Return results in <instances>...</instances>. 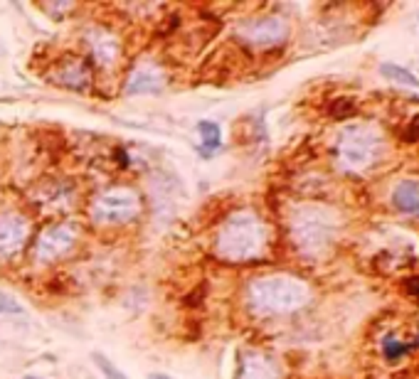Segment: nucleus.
Returning a JSON list of instances; mask_svg holds the SVG:
<instances>
[{
    "mask_svg": "<svg viewBox=\"0 0 419 379\" xmlns=\"http://www.w3.org/2000/svg\"><path fill=\"white\" fill-rule=\"evenodd\" d=\"M148 379H173V377H168V374H160V372H153V374H148Z\"/></svg>",
    "mask_w": 419,
    "mask_h": 379,
    "instance_id": "6ab92c4d",
    "label": "nucleus"
},
{
    "mask_svg": "<svg viewBox=\"0 0 419 379\" xmlns=\"http://www.w3.org/2000/svg\"><path fill=\"white\" fill-rule=\"evenodd\" d=\"M237 379H279V369L272 357L261 352H242Z\"/></svg>",
    "mask_w": 419,
    "mask_h": 379,
    "instance_id": "9d476101",
    "label": "nucleus"
},
{
    "mask_svg": "<svg viewBox=\"0 0 419 379\" xmlns=\"http://www.w3.org/2000/svg\"><path fill=\"white\" fill-rule=\"evenodd\" d=\"M239 40L247 42L254 50H269V47L281 45L289 37V25L281 17H254L247 23L237 25Z\"/></svg>",
    "mask_w": 419,
    "mask_h": 379,
    "instance_id": "423d86ee",
    "label": "nucleus"
},
{
    "mask_svg": "<svg viewBox=\"0 0 419 379\" xmlns=\"http://www.w3.org/2000/svg\"><path fill=\"white\" fill-rule=\"evenodd\" d=\"M91 360H94V365L99 367V372H102L106 379H129L106 355H102V352H91Z\"/></svg>",
    "mask_w": 419,
    "mask_h": 379,
    "instance_id": "dca6fc26",
    "label": "nucleus"
},
{
    "mask_svg": "<svg viewBox=\"0 0 419 379\" xmlns=\"http://www.w3.org/2000/svg\"><path fill=\"white\" fill-rule=\"evenodd\" d=\"M380 155V136L368 126H348L338 141L340 165L348 170H363L378 160Z\"/></svg>",
    "mask_w": 419,
    "mask_h": 379,
    "instance_id": "20e7f679",
    "label": "nucleus"
},
{
    "mask_svg": "<svg viewBox=\"0 0 419 379\" xmlns=\"http://www.w3.org/2000/svg\"><path fill=\"white\" fill-rule=\"evenodd\" d=\"M30 234V224L23 215L6 212L0 215V254H12L25 244Z\"/></svg>",
    "mask_w": 419,
    "mask_h": 379,
    "instance_id": "6e6552de",
    "label": "nucleus"
},
{
    "mask_svg": "<svg viewBox=\"0 0 419 379\" xmlns=\"http://www.w3.org/2000/svg\"><path fill=\"white\" fill-rule=\"evenodd\" d=\"M59 81H62L67 89L82 91L91 84V69L84 59H77V62L67 64V67L59 72Z\"/></svg>",
    "mask_w": 419,
    "mask_h": 379,
    "instance_id": "ddd939ff",
    "label": "nucleus"
},
{
    "mask_svg": "<svg viewBox=\"0 0 419 379\" xmlns=\"http://www.w3.org/2000/svg\"><path fill=\"white\" fill-rule=\"evenodd\" d=\"M266 246V229L264 222L254 215V212H234L225 220L217 234L215 251L220 259L232 261V264H242V261H252L264 251Z\"/></svg>",
    "mask_w": 419,
    "mask_h": 379,
    "instance_id": "f257e3e1",
    "label": "nucleus"
},
{
    "mask_svg": "<svg viewBox=\"0 0 419 379\" xmlns=\"http://www.w3.org/2000/svg\"><path fill=\"white\" fill-rule=\"evenodd\" d=\"M0 313H3V315H6V313H23V306H20L12 295L0 293Z\"/></svg>",
    "mask_w": 419,
    "mask_h": 379,
    "instance_id": "f3484780",
    "label": "nucleus"
},
{
    "mask_svg": "<svg viewBox=\"0 0 419 379\" xmlns=\"http://www.w3.org/2000/svg\"><path fill=\"white\" fill-rule=\"evenodd\" d=\"M89 47L97 64H102V67H113L119 59V40L106 30H94L89 35Z\"/></svg>",
    "mask_w": 419,
    "mask_h": 379,
    "instance_id": "9b49d317",
    "label": "nucleus"
},
{
    "mask_svg": "<svg viewBox=\"0 0 419 379\" xmlns=\"http://www.w3.org/2000/svg\"><path fill=\"white\" fill-rule=\"evenodd\" d=\"M252 308L259 313H272V315H283L304 308L311 298L306 283L294 276H264L250 283L247 291Z\"/></svg>",
    "mask_w": 419,
    "mask_h": 379,
    "instance_id": "f03ea898",
    "label": "nucleus"
},
{
    "mask_svg": "<svg viewBox=\"0 0 419 379\" xmlns=\"http://www.w3.org/2000/svg\"><path fill=\"white\" fill-rule=\"evenodd\" d=\"M198 133L200 138H203V148L207 153H212V150H217V148L222 146V128L215 121H200Z\"/></svg>",
    "mask_w": 419,
    "mask_h": 379,
    "instance_id": "4468645a",
    "label": "nucleus"
},
{
    "mask_svg": "<svg viewBox=\"0 0 419 379\" xmlns=\"http://www.w3.org/2000/svg\"><path fill=\"white\" fill-rule=\"evenodd\" d=\"M385 355H387V360H397V357L402 355V352H407V345H400L397 340H392V338H387L385 340Z\"/></svg>",
    "mask_w": 419,
    "mask_h": 379,
    "instance_id": "a211bd4d",
    "label": "nucleus"
},
{
    "mask_svg": "<svg viewBox=\"0 0 419 379\" xmlns=\"http://www.w3.org/2000/svg\"><path fill=\"white\" fill-rule=\"evenodd\" d=\"M291 237L304 254H321L333 239V222L318 207H301L291 217Z\"/></svg>",
    "mask_w": 419,
    "mask_h": 379,
    "instance_id": "7ed1b4c3",
    "label": "nucleus"
},
{
    "mask_svg": "<svg viewBox=\"0 0 419 379\" xmlns=\"http://www.w3.org/2000/svg\"><path fill=\"white\" fill-rule=\"evenodd\" d=\"M141 212V200L131 187H113L102 193L91 204V220L99 226H119L129 224Z\"/></svg>",
    "mask_w": 419,
    "mask_h": 379,
    "instance_id": "39448f33",
    "label": "nucleus"
},
{
    "mask_svg": "<svg viewBox=\"0 0 419 379\" xmlns=\"http://www.w3.org/2000/svg\"><path fill=\"white\" fill-rule=\"evenodd\" d=\"M165 89V74L156 64H141L131 72L126 79V94L136 97V94H160Z\"/></svg>",
    "mask_w": 419,
    "mask_h": 379,
    "instance_id": "1a4fd4ad",
    "label": "nucleus"
},
{
    "mask_svg": "<svg viewBox=\"0 0 419 379\" xmlns=\"http://www.w3.org/2000/svg\"><path fill=\"white\" fill-rule=\"evenodd\" d=\"M380 74L387 77V79L397 81V84H402V86H419L417 77H414L409 69L400 67V64H382V67H380Z\"/></svg>",
    "mask_w": 419,
    "mask_h": 379,
    "instance_id": "2eb2a0df",
    "label": "nucleus"
},
{
    "mask_svg": "<svg viewBox=\"0 0 419 379\" xmlns=\"http://www.w3.org/2000/svg\"><path fill=\"white\" fill-rule=\"evenodd\" d=\"M392 202L400 212L404 215L419 217V182L417 180H404L395 187L392 193Z\"/></svg>",
    "mask_w": 419,
    "mask_h": 379,
    "instance_id": "f8f14e48",
    "label": "nucleus"
},
{
    "mask_svg": "<svg viewBox=\"0 0 419 379\" xmlns=\"http://www.w3.org/2000/svg\"><path fill=\"white\" fill-rule=\"evenodd\" d=\"M25 379H40V377H25Z\"/></svg>",
    "mask_w": 419,
    "mask_h": 379,
    "instance_id": "aec40b11",
    "label": "nucleus"
},
{
    "mask_svg": "<svg viewBox=\"0 0 419 379\" xmlns=\"http://www.w3.org/2000/svg\"><path fill=\"white\" fill-rule=\"evenodd\" d=\"M74 244H77V229L72 224L47 226L35 244V259L40 264H52V261L62 259L67 251H72Z\"/></svg>",
    "mask_w": 419,
    "mask_h": 379,
    "instance_id": "0eeeda50",
    "label": "nucleus"
}]
</instances>
